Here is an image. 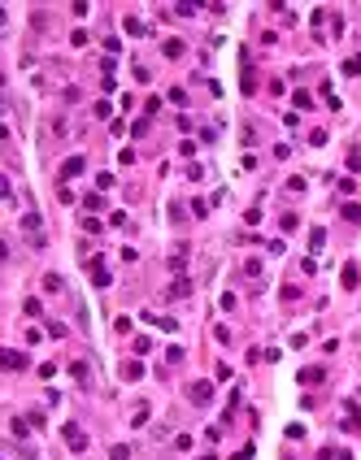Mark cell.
<instances>
[{
    "label": "cell",
    "mask_w": 361,
    "mask_h": 460,
    "mask_svg": "<svg viewBox=\"0 0 361 460\" xmlns=\"http://www.w3.org/2000/svg\"><path fill=\"white\" fill-rule=\"evenodd\" d=\"M5 365H9V369H22L26 356H22V352H5Z\"/></svg>",
    "instance_id": "277c9868"
},
{
    "label": "cell",
    "mask_w": 361,
    "mask_h": 460,
    "mask_svg": "<svg viewBox=\"0 0 361 460\" xmlns=\"http://www.w3.org/2000/svg\"><path fill=\"white\" fill-rule=\"evenodd\" d=\"M61 174H66V178H74V174H83V157H70V161H66V170H61Z\"/></svg>",
    "instance_id": "3957f363"
},
{
    "label": "cell",
    "mask_w": 361,
    "mask_h": 460,
    "mask_svg": "<svg viewBox=\"0 0 361 460\" xmlns=\"http://www.w3.org/2000/svg\"><path fill=\"white\" fill-rule=\"evenodd\" d=\"M209 395H213V386H209V382H196V386H192V399H196V404H209Z\"/></svg>",
    "instance_id": "6da1fadb"
},
{
    "label": "cell",
    "mask_w": 361,
    "mask_h": 460,
    "mask_svg": "<svg viewBox=\"0 0 361 460\" xmlns=\"http://www.w3.org/2000/svg\"><path fill=\"white\" fill-rule=\"evenodd\" d=\"M66 443L70 447H87V434H83V430H66Z\"/></svg>",
    "instance_id": "7a4b0ae2"
},
{
    "label": "cell",
    "mask_w": 361,
    "mask_h": 460,
    "mask_svg": "<svg viewBox=\"0 0 361 460\" xmlns=\"http://www.w3.org/2000/svg\"><path fill=\"white\" fill-rule=\"evenodd\" d=\"M344 217H348V222H357V226H361V204H348V209H344Z\"/></svg>",
    "instance_id": "5b68a950"
},
{
    "label": "cell",
    "mask_w": 361,
    "mask_h": 460,
    "mask_svg": "<svg viewBox=\"0 0 361 460\" xmlns=\"http://www.w3.org/2000/svg\"><path fill=\"white\" fill-rule=\"evenodd\" d=\"M361 70V57H352V61H344V74H357Z\"/></svg>",
    "instance_id": "8992f818"
}]
</instances>
